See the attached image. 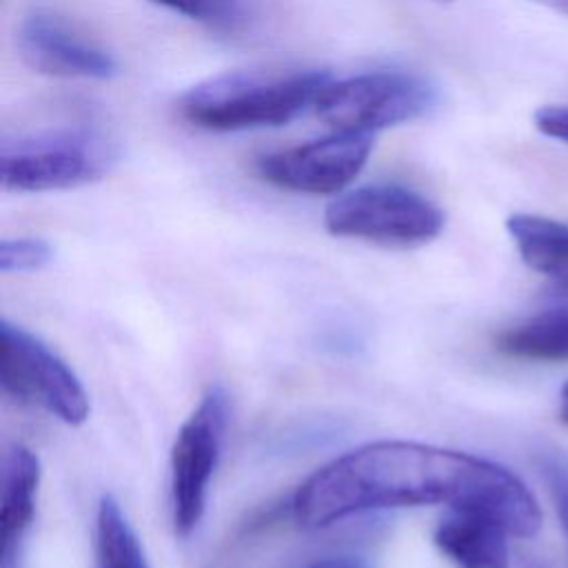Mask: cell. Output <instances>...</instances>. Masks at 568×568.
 Returning a JSON list of instances; mask_svg holds the SVG:
<instances>
[{
	"label": "cell",
	"mask_w": 568,
	"mask_h": 568,
	"mask_svg": "<svg viewBox=\"0 0 568 568\" xmlns=\"http://www.w3.org/2000/svg\"><path fill=\"white\" fill-rule=\"evenodd\" d=\"M215 31H237L246 22L244 0H151Z\"/></svg>",
	"instance_id": "9a60e30c"
},
{
	"label": "cell",
	"mask_w": 568,
	"mask_h": 568,
	"mask_svg": "<svg viewBox=\"0 0 568 568\" xmlns=\"http://www.w3.org/2000/svg\"><path fill=\"white\" fill-rule=\"evenodd\" d=\"M22 62L42 75L109 80L118 73L115 58L51 11H31L18 27Z\"/></svg>",
	"instance_id": "9c48e42d"
},
{
	"label": "cell",
	"mask_w": 568,
	"mask_h": 568,
	"mask_svg": "<svg viewBox=\"0 0 568 568\" xmlns=\"http://www.w3.org/2000/svg\"><path fill=\"white\" fill-rule=\"evenodd\" d=\"M555 293L559 295V297H564V300H568V273L566 275H561V277H557L555 280Z\"/></svg>",
	"instance_id": "44dd1931"
},
{
	"label": "cell",
	"mask_w": 568,
	"mask_h": 568,
	"mask_svg": "<svg viewBox=\"0 0 568 568\" xmlns=\"http://www.w3.org/2000/svg\"><path fill=\"white\" fill-rule=\"evenodd\" d=\"M439 2H450V0H439Z\"/></svg>",
	"instance_id": "603a6c76"
},
{
	"label": "cell",
	"mask_w": 568,
	"mask_h": 568,
	"mask_svg": "<svg viewBox=\"0 0 568 568\" xmlns=\"http://www.w3.org/2000/svg\"><path fill=\"white\" fill-rule=\"evenodd\" d=\"M506 229L526 266L537 273L550 275L552 280L568 273L566 222L535 213H513L506 220Z\"/></svg>",
	"instance_id": "7c38bea8"
},
{
	"label": "cell",
	"mask_w": 568,
	"mask_h": 568,
	"mask_svg": "<svg viewBox=\"0 0 568 568\" xmlns=\"http://www.w3.org/2000/svg\"><path fill=\"white\" fill-rule=\"evenodd\" d=\"M226 415V390L211 386L175 433L171 446V519L180 539H186L204 515L209 484L222 450Z\"/></svg>",
	"instance_id": "52a82bcc"
},
{
	"label": "cell",
	"mask_w": 568,
	"mask_h": 568,
	"mask_svg": "<svg viewBox=\"0 0 568 568\" xmlns=\"http://www.w3.org/2000/svg\"><path fill=\"white\" fill-rule=\"evenodd\" d=\"M435 106V84L404 69H377L331 80L313 104L315 115L333 131L364 135L419 120Z\"/></svg>",
	"instance_id": "5b68a950"
},
{
	"label": "cell",
	"mask_w": 568,
	"mask_h": 568,
	"mask_svg": "<svg viewBox=\"0 0 568 568\" xmlns=\"http://www.w3.org/2000/svg\"><path fill=\"white\" fill-rule=\"evenodd\" d=\"M499 353L528 362L568 359V311H544L497 335Z\"/></svg>",
	"instance_id": "4fadbf2b"
},
{
	"label": "cell",
	"mask_w": 568,
	"mask_h": 568,
	"mask_svg": "<svg viewBox=\"0 0 568 568\" xmlns=\"http://www.w3.org/2000/svg\"><path fill=\"white\" fill-rule=\"evenodd\" d=\"M308 568H371V564L355 555H331L313 561Z\"/></svg>",
	"instance_id": "d6986e66"
},
{
	"label": "cell",
	"mask_w": 568,
	"mask_h": 568,
	"mask_svg": "<svg viewBox=\"0 0 568 568\" xmlns=\"http://www.w3.org/2000/svg\"><path fill=\"white\" fill-rule=\"evenodd\" d=\"M53 260V248L40 237H7L0 242L2 273H33Z\"/></svg>",
	"instance_id": "2e32d148"
},
{
	"label": "cell",
	"mask_w": 568,
	"mask_h": 568,
	"mask_svg": "<svg viewBox=\"0 0 568 568\" xmlns=\"http://www.w3.org/2000/svg\"><path fill=\"white\" fill-rule=\"evenodd\" d=\"M535 2H539L548 9H552L555 13H561V16L568 18V0H535Z\"/></svg>",
	"instance_id": "ffe728a7"
},
{
	"label": "cell",
	"mask_w": 568,
	"mask_h": 568,
	"mask_svg": "<svg viewBox=\"0 0 568 568\" xmlns=\"http://www.w3.org/2000/svg\"><path fill=\"white\" fill-rule=\"evenodd\" d=\"M559 415H561V419L568 424V382L564 384V388H561V406H559Z\"/></svg>",
	"instance_id": "7402d4cb"
},
{
	"label": "cell",
	"mask_w": 568,
	"mask_h": 568,
	"mask_svg": "<svg viewBox=\"0 0 568 568\" xmlns=\"http://www.w3.org/2000/svg\"><path fill=\"white\" fill-rule=\"evenodd\" d=\"M40 459L38 455L13 444L2 459V484H0V564L11 568L18 548L33 524L36 497L40 486Z\"/></svg>",
	"instance_id": "30bf717a"
},
{
	"label": "cell",
	"mask_w": 568,
	"mask_h": 568,
	"mask_svg": "<svg viewBox=\"0 0 568 568\" xmlns=\"http://www.w3.org/2000/svg\"><path fill=\"white\" fill-rule=\"evenodd\" d=\"M95 568H151L142 541L113 495H102L95 510Z\"/></svg>",
	"instance_id": "5bb4252c"
},
{
	"label": "cell",
	"mask_w": 568,
	"mask_h": 568,
	"mask_svg": "<svg viewBox=\"0 0 568 568\" xmlns=\"http://www.w3.org/2000/svg\"><path fill=\"white\" fill-rule=\"evenodd\" d=\"M539 468L568 539V459L564 455L548 453L539 459Z\"/></svg>",
	"instance_id": "e0dca14e"
},
{
	"label": "cell",
	"mask_w": 568,
	"mask_h": 568,
	"mask_svg": "<svg viewBox=\"0 0 568 568\" xmlns=\"http://www.w3.org/2000/svg\"><path fill=\"white\" fill-rule=\"evenodd\" d=\"M331 80L326 69L226 71L184 91L178 111L189 124L217 133L282 126L313 106Z\"/></svg>",
	"instance_id": "7a4b0ae2"
},
{
	"label": "cell",
	"mask_w": 568,
	"mask_h": 568,
	"mask_svg": "<svg viewBox=\"0 0 568 568\" xmlns=\"http://www.w3.org/2000/svg\"><path fill=\"white\" fill-rule=\"evenodd\" d=\"M413 506H446L499 521L513 537L541 526L537 499L506 466L422 442L362 444L311 473L293 495L302 528H324L344 517Z\"/></svg>",
	"instance_id": "6da1fadb"
},
{
	"label": "cell",
	"mask_w": 568,
	"mask_h": 568,
	"mask_svg": "<svg viewBox=\"0 0 568 568\" xmlns=\"http://www.w3.org/2000/svg\"><path fill=\"white\" fill-rule=\"evenodd\" d=\"M444 224L446 215L433 200L388 182L344 191L324 209V229L331 235L390 248L428 244Z\"/></svg>",
	"instance_id": "277c9868"
},
{
	"label": "cell",
	"mask_w": 568,
	"mask_h": 568,
	"mask_svg": "<svg viewBox=\"0 0 568 568\" xmlns=\"http://www.w3.org/2000/svg\"><path fill=\"white\" fill-rule=\"evenodd\" d=\"M535 126L568 146V104H546L535 111Z\"/></svg>",
	"instance_id": "ac0fdd59"
},
{
	"label": "cell",
	"mask_w": 568,
	"mask_h": 568,
	"mask_svg": "<svg viewBox=\"0 0 568 568\" xmlns=\"http://www.w3.org/2000/svg\"><path fill=\"white\" fill-rule=\"evenodd\" d=\"M0 386L13 399L38 406L67 426L89 419V393L73 368L49 344L7 317L0 320Z\"/></svg>",
	"instance_id": "8992f818"
},
{
	"label": "cell",
	"mask_w": 568,
	"mask_h": 568,
	"mask_svg": "<svg viewBox=\"0 0 568 568\" xmlns=\"http://www.w3.org/2000/svg\"><path fill=\"white\" fill-rule=\"evenodd\" d=\"M373 151V138L342 133L280 149L255 162L257 175L284 191L308 195H339L362 173Z\"/></svg>",
	"instance_id": "ba28073f"
},
{
	"label": "cell",
	"mask_w": 568,
	"mask_h": 568,
	"mask_svg": "<svg viewBox=\"0 0 568 568\" xmlns=\"http://www.w3.org/2000/svg\"><path fill=\"white\" fill-rule=\"evenodd\" d=\"M508 537L499 521L470 510H448L433 530L435 546L457 568H508Z\"/></svg>",
	"instance_id": "8fae6325"
},
{
	"label": "cell",
	"mask_w": 568,
	"mask_h": 568,
	"mask_svg": "<svg viewBox=\"0 0 568 568\" xmlns=\"http://www.w3.org/2000/svg\"><path fill=\"white\" fill-rule=\"evenodd\" d=\"M118 162L115 144L87 124H58L4 135L0 184L9 193L78 189L102 180Z\"/></svg>",
	"instance_id": "3957f363"
}]
</instances>
